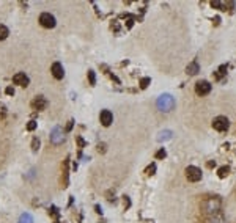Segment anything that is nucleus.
<instances>
[{
    "label": "nucleus",
    "instance_id": "f257e3e1",
    "mask_svg": "<svg viewBox=\"0 0 236 223\" xmlns=\"http://www.w3.org/2000/svg\"><path fill=\"white\" fill-rule=\"evenodd\" d=\"M156 105L161 112H170L172 108L175 107V99L172 94H162L158 98V102H156Z\"/></svg>",
    "mask_w": 236,
    "mask_h": 223
},
{
    "label": "nucleus",
    "instance_id": "f03ea898",
    "mask_svg": "<svg viewBox=\"0 0 236 223\" xmlns=\"http://www.w3.org/2000/svg\"><path fill=\"white\" fill-rule=\"evenodd\" d=\"M213 127L216 129V131H219V132L228 131V127H230L228 118H227V116H217V118H214L213 119Z\"/></svg>",
    "mask_w": 236,
    "mask_h": 223
},
{
    "label": "nucleus",
    "instance_id": "7ed1b4c3",
    "mask_svg": "<svg viewBox=\"0 0 236 223\" xmlns=\"http://www.w3.org/2000/svg\"><path fill=\"white\" fill-rule=\"evenodd\" d=\"M186 178L190 182L200 181L202 179V170L197 168V166H194V165H190V166H187V168H186Z\"/></svg>",
    "mask_w": 236,
    "mask_h": 223
},
{
    "label": "nucleus",
    "instance_id": "20e7f679",
    "mask_svg": "<svg viewBox=\"0 0 236 223\" xmlns=\"http://www.w3.org/2000/svg\"><path fill=\"white\" fill-rule=\"evenodd\" d=\"M40 24L44 27V29H54V27H55V17H54L50 13H43L40 16Z\"/></svg>",
    "mask_w": 236,
    "mask_h": 223
},
{
    "label": "nucleus",
    "instance_id": "39448f33",
    "mask_svg": "<svg viewBox=\"0 0 236 223\" xmlns=\"http://www.w3.org/2000/svg\"><path fill=\"white\" fill-rule=\"evenodd\" d=\"M211 91V83L208 80H198L197 85H195V93L198 96H205Z\"/></svg>",
    "mask_w": 236,
    "mask_h": 223
},
{
    "label": "nucleus",
    "instance_id": "423d86ee",
    "mask_svg": "<svg viewBox=\"0 0 236 223\" xmlns=\"http://www.w3.org/2000/svg\"><path fill=\"white\" fill-rule=\"evenodd\" d=\"M63 140H65V135H63V131L57 126V127H54L52 129V132H50V143L52 145H61Z\"/></svg>",
    "mask_w": 236,
    "mask_h": 223
},
{
    "label": "nucleus",
    "instance_id": "0eeeda50",
    "mask_svg": "<svg viewBox=\"0 0 236 223\" xmlns=\"http://www.w3.org/2000/svg\"><path fill=\"white\" fill-rule=\"evenodd\" d=\"M99 121H101V124H102L104 127H109V126L112 124V121H113L112 112H110V110H102L101 115H99Z\"/></svg>",
    "mask_w": 236,
    "mask_h": 223
},
{
    "label": "nucleus",
    "instance_id": "6e6552de",
    "mask_svg": "<svg viewBox=\"0 0 236 223\" xmlns=\"http://www.w3.org/2000/svg\"><path fill=\"white\" fill-rule=\"evenodd\" d=\"M32 107H33L35 110H44V108L47 107L46 98H44V96H36V98L32 101Z\"/></svg>",
    "mask_w": 236,
    "mask_h": 223
},
{
    "label": "nucleus",
    "instance_id": "1a4fd4ad",
    "mask_svg": "<svg viewBox=\"0 0 236 223\" xmlns=\"http://www.w3.org/2000/svg\"><path fill=\"white\" fill-rule=\"evenodd\" d=\"M13 82L16 83V85H21V87H27L29 85V77L25 76V72H17L16 76L13 77Z\"/></svg>",
    "mask_w": 236,
    "mask_h": 223
},
{
    "label": "nucleus",
    "instance_id": "9d476101",
    "mask_svg": "<svg viewBox=\"0 0 236 223\" xmlns=\"http://www.w3.org/2000/svg\"><path fill=\"white\" fill-rule=\"evenodd\" d=\"M52 76L54 77H55V79H63V76H65V71H63V66H61V64L60 63H54L52 64Z\"/></svg>",
    "mask_w": 236,
    "mask_h": 223
},
{
    "label": "nucleus",
    "instance_id": "9b49d317",
    "mask_svg": "<svg viewBox=\"0 0 236 223\" xmlns=\"http://www.w3.org/2000/svg\"><path fill=\"white\" fill-rule=\"evenodd\" d=\"M198 71H200V66H198V63H197V61L189 63V66L186 68V72L189 74V76H195Z\"/></svg>",
    "mask_w": 236,
    "mask_h": 223
},
{
    "label": "nucleus",
    "instance_id": "f8f14e48",
    "mask_svg": "<svg viewBox=\"0 0 236 223\" xmlns=\"http://www.w3.org/2000/svg\"><path fill=\"white\" fill-rule=\"evenodd\" d=\"M228 173H230V168L228 166H220L219 170H217V176H219L220 179H224V178H227V176H228Z\"/></svg>",
    "mask_w": 236,
    "mask_h": 223
},
{
    "label": "nucleus",
    "instance_id": "ddd939ff",
    "mask_svg": "<svg viewBox=\"0 0 236 223\" xmlns=\"http://www.w3.org/2000/svg\"><path fill=\"white\" fill-rule=\"evenodd\" d=\"M17 223H33V217L30 215V214H22V215L19 217V221Z\"/></svg>",
    "mask_w": 236,
    "mask_h": 223
},
{
    "label": "nucleus",
    "instance_id": "4468645a",
    "mask_svg": "<svg viewBox=\"0 0 236 223\" xmlns=\"http://www.w3.org/2000/svg\"><path fill=\"white\" fill-rule=\"evenodd\" d=\"M8 35H10V30H8L3 24H0V41H3Z\"/></svg>",
    "mask_w": 236,
    "mask_h": 223
},
{
    "label": "nucleus",
    "instance_id": "2eb2a0df",
    "mask_svg": "<svg viewBox=\"0 0 236 223\" xmlns=\"http://www.w3.org/2000/svg\"><path fill=\"white\" fill-rule=\"evenodd\" d=\"M168 138H172V131H164V132L159 134L158 140L159 142H164V140H168Z\"/></svg>",
    "mask_w": 236,
    "mask_h": 223
},
{
    "label": "nucleus",
    "instance_id": "dca6fc26",
    "mask_svg": "<svg viewBox=\"0 0 236 223\" xmlns=\"http://www.w3.org/2000/svg\"><path fill=\"white\" fill-rule=\"evenodd\" d=\"M32 149H33V153H36L40 149V138L38 137H35L33 140H32Z\"/></svg>",
    "mask_w": 236,
    "mask_h": 223
},
{
    "label": "nucleus",
    "instance_id": "f3484780",
    "mask_svg": "<svg viewBox=\"0 0 236 223\" xmlns=\"http://www.w3.org/2000/svg\"><path fill=\"white\" fill-rule=\"evenodd\" d=\"M225 74H227V66L222 64V66L219 68V71H217V74H216V79H220L222 76H225Z\"/></svg>",
    "mask_w": 236,
    "mask_h": 223
},
{
    "label": "nucleus",
    "instance_id": "a211bd4d",
    "mask_svg": "<svg viewBox=\"0 0 236 223\" xmlns=\"http://www.w3.org/2000/svg\"><path fill=\"white\" fill-rule=\"evenodd\" d=\"M150 83H151V79H150V77H143V79L140 80V88L145 90V88L150 85Z\"/></svg>",
    "mask_w": 236,
    "mask_h": 223
},
{
    "label": "nucleus",
    "instance_id": "6ab92c4d",
    "mask_svg": "<svg viewBox=\"0 0 236 223\" xmlns=\"http://www.w3.org/2000/svg\"><path fill=\"white\" fill-rule=\"evenodd\" d=\"M154 171H156V165H154V163L148 165V166H147V170H145L147 176H153V174H154Z\"/></svg>",
    "mask_w": 236,
    "mask_h": 223
},
{
    "label": "nucleus",
    "instance_id": "aec40b11",
    "mask_svg": "<svg viewBox=\"0 0 236 223\" xmlns=\"http://www.w3.org/2000/svg\"><path fill=\"white\" fill-rule=\"evenodd\" d=\"M167 157V151L164 149V148H161V149L156 153V159H165Z\"/></svg>",
    "mask_w": 236,
    "mask_h": 223
},
{
    "label": "nucleus",
    "instance_id": "412c9836",
    "mask_svg": "<svg viewBox=\"0 0 236 223\" xmlns=\"http://www.w3.org/2000/svg\"><path fill=\"white\" fill-rule=\"evenodd\" d=\"M88 80H90L92 85H96V76H95L93 71H88Z\"/></svg>",
    "mask_w": 236,
    "mask_h": 223
},
{
    "label": "nucleus",
    "instance_id": "4be33fe9",
    "mask_svg": "<svg viewBox=\"0 0 236 223\" xmlns=\"http://www.w3.org/2000/svg\"><path fill=\"white\" fill-rule=\"evenodd\" d=\"M35 129H36V121H30L27 124V131H35Z\"/></svg>",
    "mask_w": 236,
    "mask_h": 223
},
{
    "label": "nucleus",
    "instance_id": "5701e85b",
    "mask_svg": "<svg viewBox=\"0 0 236 223\" xmlns=\"http://www.w3.org/2000/svg\"><path fill=\"white\" fill-rule=\"evenodd\" d=\"M123 204H124V208H126V209L131 206V200H129V197H123Z\"/></svg>",
    "mask_w": 236,
    "mask_h": 223
},
{
    "label": "nucleus",
    "instance_id": "b1692460",
    "mask_svg": "<svg viewBox=\"0 0 236 223\" xmlns=\"http://www.w3.org/2000/svg\"><path fill=\"white\" fill-rule=\"evenodd\" d=\"M49 214H50V215H54V217H58V209L55 206H52L50 211H49Z\"/></svg>",
    "mask_w": 236,
    "mask_h": 223
},
{
    "label": "nucleus",
    "instance_id": "393cba45",
    "mask_svg": "<svg viewBox=\"0 0 236 223\" xmlns=\"http://www.w3.org/2000/svg\"><path fill=\"white\" fill-rule=\"evenodd\" d=\"M98 153H106V145L104 143H99L98 145Z\"/></svg>",
    "mask_w": 236,
    "mask_h": 223
},
{
    "label": "nucleus",
    "instance_id": "a878e982",
    "mask_svg": "<svg viewBox=\"0 0 236 223\" xmlns=\"http://www.w3.org/2000/svg\"><path fill=\"white\" fill-rule=\"evenodd\" d=\"M5 113H6V107L3 104H0V116H3Z\"/></svg>",
    "mask_w": 236,
    "mask_h": 223
},
{
    "label": "nucleus",
    "instance_id": "bb28decb",
    "mask_svg": "<svg viewBox=\"0 0 236 223\" xmlns=\"http://www.w3.org/2000/svg\"><path fill=\"white\" fill-rule=\"evenodd\" d=\"M5 91H6V94H10V96H13V94H14V88H13V87H8Z\"/></svg>",
    "mask_w": 236,
    "mask_h": 223
},
{
    "label": "nucleus",
    "instance_id": "cd10ccee",
    "mask_svg": "<svg viewBox=\"0 0 236 223\" xmlns=\"http://www.w3.org/2000/svg\"><path fill=\"white\" fill-rule=\"evenodd\" d=\"M72 124H74V121H72V119H71V121H68V124H66V132H69L71 129H72Z\"/></svg>",
    "mask_w": 236,
    "mask_h": 223
},
{
    "label": "nucleus",
    "instance_id": "c85d7f7f",
    "mask_svg": "<svg viewBox=\"0 0 236 223\" xmlns=\"http://www.w3.org/2000/svg\"><path fill=\"white\" fill-rule=\"evenodd\" d=\"M213 22H214V25H219V22H220V17H219V16H216L214 19H213Z\"/></svg>",
    "mask_w": 236,
    "mask_h": 223
},
{
    "label": "nucleus",
    "instance_id": "c756f323",
    "mask_svg": "<svg viewBox=\"0 0 236 223\" xmlns=\"http://www.w3.org/2000/svg\"><path fill=\"white\" fill-rule=\"evenodd\" d=\"M213 166H216V162L214 160H210V162H208V168H213Z\"/></svg>",
    "mask_w": 236,
    "mask_h": 223
},
{
    "label": "nucleus",
    "instance_id": "7c9ffc66",
    "mask_svg": "<svg viewBox=\"0 0 236 223\" xmlns=\"http://www.w3.org/2000/svg\"><path fill=\"white\" fill-rule=\"evenodd\" d=\"M95 211H96L98 214H102V209H101V206H98V204L95 206Z\"/></svg>",
    "mask_w": 236,
    "mask_h": 223
},
{
    "label": "nucleus",
    "instance_id": "2f4dec72",
    "mask_svg": "<svg viewBox=\"0 0 236 223\" xmlns=\"http://www.w3.org/2000/svg\"><path fill=\"white\" fill-rule=\"evenodd\" d=\"M77 142H79V145H80V146H84V145H85V143H84V140H82L80 137H77Z\"/></svg>",
    "mask_w": 236,
    "mask_h": 223
}]
</instances>
